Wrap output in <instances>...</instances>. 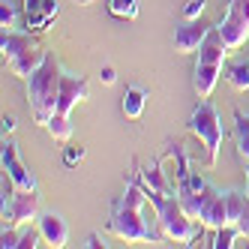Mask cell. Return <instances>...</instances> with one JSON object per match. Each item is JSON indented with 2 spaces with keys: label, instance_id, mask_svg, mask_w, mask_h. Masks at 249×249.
<instances>
[{
  "label": "cell",
  "instance_id": "obj_1",
  "mask_svg": "<svg viewBox=\"0 0 249 249\" xmlns=\"http://www.w3.org/2000/svg\"><path fill=\"white\" fill-rule=\"evenodd\" d=\"M144 204H147V192L138 180L126 186V192L120 195L111 207V219H108V231L117 240L126 243H153V240H165L159 228H150V222L144 219Z\"/></svg>",
  "mask_w": 249,
  "mask_h": 249
},
{
  "label": "cell",
  "instance_id": "obj_2",
  "mask_svg": "<svg viewBox=\"0 0 249 249\" xmlns=\"http://www.w3.org/2000/svg\"><path fill=\"white\" fill-rule=\"evenodd\" d=\"M60 81H63V66L54 54H48L45 63L27 78V102L33 120L45 126V123L57 114V99H60Z\"/></svg>",
  "mask_w": 249,
  "mask_h": 249
},
{
  "label": "cell",
  "instance_id": "obj_3",
  "mask_svg": "<svg viewBox=\"0 0 249 249\" xmlns=\"http://www.w3.org/2000/svg\"><path fill=\"white\" fill-rule=\"evenodd\" d=\"M147 192V189H144ZM147 204L153 207L156 213V225L162 231L165 240H174V243H186V246H195V240H201V222L192 219L189 213L183 210L180 198L177 195H159V192H147Z\"/></svg>",
  "mask_w": 249,
  "mask_h": 249
},
{
  "label": "cell",
  "instance_id": "obj_4",
  "mask_svg": "<svg viewBox=\"0 0 249 249\" xmlns=\"http://www.w3.org/2000/svg\"><path fill=\"white\" fill-rule=\"evenodd\" d=\"M0 51H3V63L12 75H18V78H30L36 69L45 63L48 57V51L39 45V39L33 36V33L27 30H9L0 36Z\"/></svg>",
  "mask_w": 249,
  "mask_h": 249
},
{
  "label": "cell",
  "instance_id": "obj_5",
  "mask_svg": "<svg viewBox=\"0 0 249 249\" xmlns=\"http://www.w3.org/2000/svg\"><path fill=\"white\" fill-rule=\"evenodd\" d=\"M186 129L201 138L204 153H207L204 162H207V168H213V165H216V159H219V150H222V138H225V129H222V120H219L216 105H213L210 99H201L198 105H195V111L189 114Z\"/></svg>",
  "mask_w": 249,
  "mask_h": 249
},
{
  "label": "cell",
  "instance_id": "obj_6",
  "mask_svg": "<svg viewBox=\"0 0 249 249\" xmlns=\"http://www.w3.org/2000/svg\"><path fill=\"white\" fill-rule=\"evenodd\" d=\"M0 216H3V225H30L33 219H39V189H18L3 198V207H0Z\"/></svg>",
  "mask_w": 249,
  "mask_h": 249
},
{
  "label": "cell",
  "instance_id": "obj_7",
  "mask_svg": "<svg viewBox=\"0 0 249 249\" xmlns=\"http://www.w3.org/2000/svg\"><path fill=\"white\" fill-rule=\"evenodd\" d=\"M228 48H243L249 39V0H225V18L216 24Z\"/></svg>",
  "mask_w": 249,
  "mask_h": 249
},
{
  "label": "cell",
  "instance_id": "obj_8",
  "mask_svg": "<svg viewBox=\"0 0 249 249\" xmlns=\"http://www.w3.org/2000/svg\"><path fill=\"white\" fill-rule=\"evenodd\" d=\"M198 222H201L204 228H213V231H219V228L228 225V198H225V192L213 189V186H204V189H201Z\"/></svg>",
  "mask_w": 249,
  "mask_h": 249
},
{
  "label": "cell",
  "instance_id": "obj_9",
  "mask_svg": "<svg viewBox=\"0 0 249 249\" xmlns=\"http://www.w3.org/2000/svg\"><path fill=\"white\" fill-rule=\"evenodd\" d=\"M90 96V87H87V78L78 72H66L63 69V81H60V99H57V111L60 114H72V108L78 102H84Z\"/></svg>",
  "mask_w": 249,
  "mask_h": 249
},
{
  "label": "cell",
  "instance_id": "obj_10",
  "mask_svg": "<svg viewBox=\"0 0 249 249\" xmlns=\"http://www.w3.org/2000/svg\"><path fill=\"white\" fill-rule=\"evenodd\" d=\"M60 3L57 0H24V27L30 33H42L57 18Z\"/></svg>",
  "mask_w": 249,
  "mask_h": 249
},
{
  "label": "cell",
  "instance_id": "obj_11",
  "mask_svg": "<svg viewBox=\"0 0 249 249\" xmlns=\"http://www.w3.org/2000/svg\"><path fill=\"white\" fill-rule=\"evenodd\" d=\"M210 27L213 24H204L201 18H186L174 30V51L177 54H192V51H198Z\"/></svg>",
  "mask_w": 249,
  "mask_h": 249
},
{
  "label": "cell",
  "instance_id": "obj_12",
  "mask_svg": "<svg viewBox=\"0 0 249 249\" xmlns=\"http://www.w3.org/2000/svg\"><path fill=\"white\" fill-rule=\"evenodd\" d=\"M0 159H3L6 177H9V180L18 186V189H39L33 171H27V168L21 165V159H18V153H15V144H12V141H3V153H0Z\"/></svg>",
  "mask_w": 249,
  "mask_h": 249
},
{
  "label": "cell",
  "instance_id": "obj_13",
  "mask_svg": "<svg viewBox=\"0 0 249 249\" xmlns=\"http://www.w3.org/2000/svg\"><path fill=\"white\" fill-rule=\"evenodd\" d=\"M222 75H225L222 66L198 63V60H195V69H192V87H195V93H198V99H210Z\"/></svg>",
  "mask_w": 249,
  "mask_h": 249
},
{
  "label": "cell",
  "instance_id": "obj_14",
  "mask_svg": "<svg viewBox=\"0 0 249 249\" xmlns=\"http://www.w3.org/2000/svg\"><path fill=\"white\" fill-rule=\"evenodd\" d=\"M228 42L222 39V33H219V27L213 24L210 30H207V36H204V42H201V48H198V63H213V66H225V57H228Z\"/></svg>",
  "mask_w": 249,
  "mask_h": 249
},
{
  "label": "cell",
  "instance_id": "obj_15",
  "mask_svg": "<svg viewBox=\"0 0 249 249\" xmlns=\"http://www.w3.org/2000/svg\"><path fill=\"white\" fill-rule=\"evenodd\" d=\"M36 225H39V231H42V237H45L48 246H54V249H63L66 246L69 228H66V222H63L60 213H54V210H51V213H39Z\"/></svg>",
  "mask_w": 249,
  "mask_h": 249
},
{
  "label": "cell",
  "instance_id": "obj_16",
  "mask_svg": "<svg viewBox=\"0 0 249 249\" xmlns=\"http://www.w3.org/2000/svg\"><path fill=\"white\" fill-rule=\"evenodd\" d=\"M138 183L144 186L147 192H159V195H171V192H177L171 183H168V177H165V171L159 168V159L153 165H144L138 171Z\"/></svg>",
  "mask_w": 249,
  "mask_h": 249
},
{
  "label": "cell",
  "instance_id": "obj_17",
  "mask_svg": "<svg viewBox=\"0 0 249 249\" xmlns=\"http://www.w3.org/2000/svg\"><path fill=\"white\" fill-rule=\"evenodd\" d=\"M144 105H147V90H144V87H138V84L126 87V93H123V102H120L123 114H126L129 120H138L141 114H144Z\"/></svg>",
  "mask_w": 249,
  "mask_h": 249
},
{
  "label": "cell",
  "instance_id": "obj_18",
  "mask_svg": "<svg viewBox=\"0 0 249 249\" xmlns=\"http://www.w3.org/2000/svg\"><path fill=\"white\" fill-rule=\"evenodd\" d=\"M21 6L24 3H18V0H0V27H3V33L21 27Z\"/></svg>",
  "mask_w": 249,
  "mask_h": 249
},
{
  "label": "cell",
  "instance_id": "obj_19",
  "mask_svg": "<svg viewBox=\"0 0 249 249\" xmlns=\"http://www.w3.org/2000/svg\"><path fill=\"white\" fill-rule=\"evenodd\" d=\"M225 81L237 90H249V57L237 60V63H228L225 66Z\"/></svg>",
  "mask_w": 249,
  "mask_h": 249
},
{
  "label": "cell",
  "instance_id": "obj_20",
  "mask_svg": "<svg viewBox=\"0 0 249 249\" xmlns=\"http://www.w3.org/2000/svg\"><path fill=\"white\" fill-rule=\"evenodd\" d=\"M234 141H237V153L249 165V117L243 111H234Z\"/></svg>",
  "mask_w": 249,
  "mask_h": 249
},
{
  "label": "cell",
  "instance_id": "obj_21",
  "mask_svg": "<svg viewBox=\"0 0 249 249\" xmlns=\"http://www.w3.org/2000/svg\"><path fill=\"white\" fill-rule=\"evenodd\" d=\"M45 129L51 132V138H54V141H63V144L72 138V123H69V114H60V111L45 123Z\"/></svg>",
  "mask_w": 249,
  "mask_h": 249
},
{
  "label": "cell",
  "instance_id": "obj_22",
  "mask_svg": "<svg viewBox=\"0 0 249 249\" xmlns=\"http://www.w3.org/2000/svg\"><path fill=\"white\" fill-rule=\"evenodd\" d=\"M108 12L114 18L132 21V18H138V0H108Z\"/></svg>",
  "mask_w": 249,
  "mask_h": 249
},
{
  "label": "cell",
  "instance_id": "obj_23",
  "mask_svg": "<svg viewBox=\"0 0 249 249\" xmlns=\"http://www.w3.org/2000/svg\"><path fill=\"white\" fill-rule=\"evenodd\" d=\"M240 237H243V231H240L237 225H225V228H219V231H216V237H213V246H216V249L240 246V243H237Z\"/></svg>",
  "mask_w": 249,
  "mask_h": 249
},
{
  "label": "cell",
  "instance_id": "obj_24",
  "mask_svg": "<svg viewBox=\"0 0 249 249\" xmlns=\"http://www.w3.org/2000/svg\"><path fill=\"white\" fill-rule=\"evenodd\" d=\"M207 183H204V177L201 174H195V171H189L183 180H177V195H189V192H201Z\"/></svg>",
  "mask_w": 249,
  "mask_h": 249
},
{
  "label": "cell",
  "instance_id": "obj_25",
  "mask_svg": "<svg viewBox=\"0 0 249 249\" xmlns=\"http://www.w3.org/2000/svg\"><path fill=\"white\" fill-rule=\"evenodd\" d=\"M24 231H18V225H3V234H0V246L3 249H18L21 246Z\"/></svg>",
  "mask_w": 249,
  "mask_h": 249
},
{
  "label": "cell",
  "instance_id": "obj_26",
  "mask_svg": "<svg viewBox=\"0 0 249 249\" xmlns=\"http://www.w3.org/2000/svg\"><path fill=\"white\" fill-rule=\"evenodd\" d=\"M81 159H84V147H81V144H69V147H63V165H66V168L78 165Z\"/></svg>",
  "mask_w": 249,
  "mask_h": 249
},
{
  "label": "cell",
  "instance_id": "obj_27",
  "mask_svg": "<svg viewBox=\"0 0 249 249\" xmlns=\"http://www.w3.org/2000/svg\"><path fill=\"white\" fill-rule=\"evenodd\" d=\"M39 240H45V237H42V231H39V225H36V228H27L18 249H36V246H39Z\"/></svg>",
  "mask_w": 249,
  "mask_h": 249
},
{
  "label": "cell",
  "instance_id": "obj_28",
  "mask_svg": "<svg viewBox=\"0 0 249 249\" xmlns=\"http://www.w3.org/2000/svg\"><path fill=\"white\" fill-rule=\"evenodd\" d=\"M204 6H207V0H186V6H183V18H201Z\"/></svg>",
  "mask_w": 249,
  "mask_h": 249
},
{
  "label": "cell",
  "instance_id": "obj_29",
  "mask_svg": "<svg viewBox=\"0 0 249 249\" xmlns=\"http://www.w3.org/2000/svg\"><path fill=\"white\" fill-rule=\"evenodd\" d=\"M99 81H102V84H108V87L117 84V69H114L111 63H105V66L99 69Z\"/></svg>",
  "mask_w": 249,
  "mask_h": 249
},
{
  "label": "cell",
  "instance_id": "obj_30",
  "mask_svg": "<svg viewBox=\"0 0 249 249\" xmlns=\"http://www.w3.org/2000/svg\"><path fill=\"white\" fill-rule=\"evenodd\" d=\"M84 246H90V249H96V246H108V243H105L99 234H90V237H87V243Z\"/></svg>",
  "mask_w": 249,
  "mask_h": 249
},
{
  "label": "cell",
  "instance_id": "obj_31",
  "mask_svg": "<svg viewBox=\"0 0 249 249\" xmlns=\"http://www.w3.org/2000/svg\"><path fill=\"white\" fill-rule=\"evenodd\" d=\"M12 129H15V117H12V114H6V117H3V135H6V132H12Z\"/></svg>",
  "mask_w": 249,
  "mask_h": 249
},
{
  "label": "cell",
  "instance_id": "obj_32",
  "mask_svg": "<svg viewBox=\"0 0 249 249\" xmlns=\"http://www.w3.org/2000/svg\"><path fill=\"white\" fill-rule=\"evenodd\" d=\"M75 3H81V6H90V3H93V0H75Z\"/></svg>",
  "mask_w": 249,
  "mask_h": 249
},
{
  "label": "cell",
  "instance_id": "obj_33",
  "mask_svg": "<svg viewBox=\"0 0 249 249\" xmlns=\"http://www.w3.org/2000/svg\"><path fill=\"white\" fill-rule=\"evenodd\" d=\"M246 198H249V183H246Z\"/></svg>",
  "mask_w": 249,
  "mask_h": 249
},
{
  "label": "cell",
  "instance_id": "obj_34",
  "mask_svg": "<svg viewBox=\"0 0 249 249\" xmlns=\"http://www.w3.org/2000/svg\"><path fill=\"white\" fill-rule=\"evenodd\" d=\"M246 57H249V48H246Z\"/></svg>",
  "mask_w": 249,
  "mask_h": 249
}]
</instances>
